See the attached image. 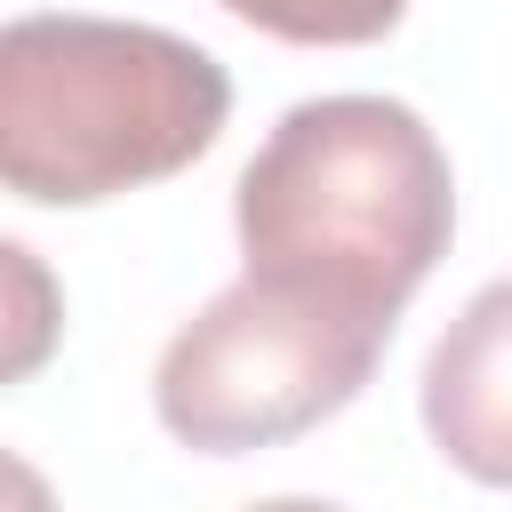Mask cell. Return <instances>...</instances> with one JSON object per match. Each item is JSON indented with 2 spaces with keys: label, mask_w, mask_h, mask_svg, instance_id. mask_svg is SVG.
Here are the masks:
<instances>
[{
  "label": "cell",
  "mask_w": 512,
  "mask_h": 512,
  "mask_svg": "<svg viewBox=\"0 0 512 512\" xmlns=\"http://www.w3.org/2000/svg\"><path fill=\"white\" fill-rule=\"evenodd\" d=\"M424 424L472 480H504V288H480L424 360Z\"/></svg>",
  "instance_id": "4"
},
{
  "label": "cell",
  "mask_w": 512,
  "mask_h": 512,
  "mask_svg": "<svg viewBox=\"0 0 512 512\" xmlns=\"http://www.w3.org/2000/svg\"><path fill=\"white\" fill-rule=\"evenodd\" d=\"M216 8L288 48H368L408 16V0H216Z\"/></svg>",
  "instance_id": "6"
},
{
  "label": "cell",
  "mask_w": 512,
  "mask_h": 512,
  "mask_svg": "<svg viewBox=\"0 0 512 512\" xmlns=\"http://www.w3.org/2000/svg\"><path fill=\"white\" fill-rule=\"evenodd\" d=\"M392 344V320L296 280H224L152 360V416L192 456L280 448L352 408Z\"/></svg>",
  "instance_id": "3"
},
{
  "label": "cell",
  "mask_w": 512,
  "mask_h": 512,
  "mask_svg": "<svg viewBox=\"0 0 512 512\" xmlns=\"http://www.w3.org/2000/svg\"><path fill=\"white\" fill-rule=\"evenodd\" d=\"M232 120V72L136 16L32 8L0 24V192L104 208L184 176Z\"/></svg>",
  "instance_id": "2"
},
{
  "label": "cell",
  "mask_w": 512,
  "mask_h": 512,
  "mask_svg": "<svg viewBox=\"0 0 512 512\" xmlns=\"http://www.w3.org/2000/svg\"><path fill=\"white\" fill-rule=\"evenodd\" d=\"M232 240L240 272L400 320L456 240V168L400 96H304L232 184Z\"/></svg>",
  "instance_id": "1"
},
{
  "label": "cell",
  "mask_w": 512,
  "mask_h": 512,
  "mask_svg": "<svg viewBox=\"0 0 512 512\" xmlns=\"http://www.w3.org/2000/svg\"><path fill=\"white\" fill-rule=\"evenodd\" d=\"M240 512H344L328 496H264V504H240Z\"/></svg>",
  "instance_id": "8"
},
{
  "label": "cell",
  "mask_w": 512,
  "mask_h": 512,
  "mask_svg": "<svg viewBox=\"0 0 512 512\" xmlns=\"http://www.w3.org/2000/svg\"><path fill=\"white\" fill-rule=\"evenodd\" d=\"M0 512H64L56 488H48V472L24 464L16 448H0Z\"/></svg>",
  "instance_id": "7"
},
{
  "label": "cell",
  "mask_w": 512,
  "mask_h": 512,
  "mask_svg": "<svg viewBox=\"0 0 512 512\" xmlns=\"http://www.w3.org/2000/svg\"><path fill=\"white\" fill-rule=\"evenodd\" d=\"M64 344V280L48 272L40 248L0 232V392L40 376Z\"/></svg>",
  "instance_id": "5"
}]
</instances>
